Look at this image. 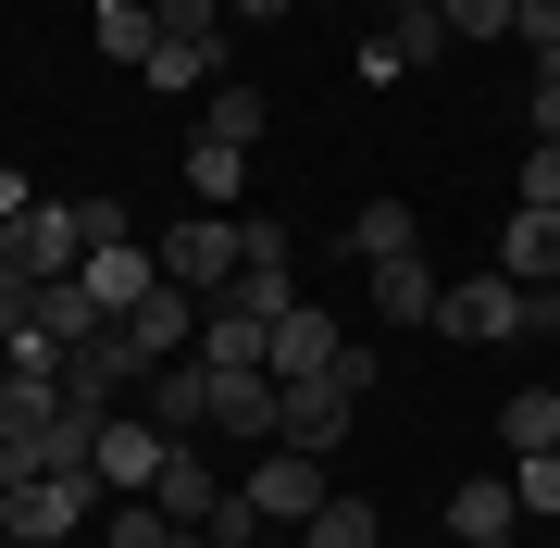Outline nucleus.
Segmentation results:
<instances>
[{
    "instance_id": "obj_15",
    "label": "nucleus",
    "mask_w": 560,
    "mask_h": 548,
    "mask_svg": "<svg viewBox=\"0 0 560 548\" xmlns=\"http://www.w3.org/2000/svg\"><path fill=\"white\" fill-rule=\"evenodd\" d=\"M125 337H138V349H150V362H187V337H200V300H187V287H175V275H162V287H150V300H138V312H125Z\"/></svg>"
},
{
    "instance_id": "obj_6",
    "label": "nucleus",
    "mask_w": 560,
    "mask_h": 548,
    "mask_svg": "<svg viewBox=\"0 0 560 548\" xmlns=\"http://www.w3.org/2000/svg\"><path fill=\"white\" fill-rule=\"evenodd\" d=\"M0 511H13V548H62L101 511V474H38V487H0Z\"/></svg>"
},
{
    "instance_id": "obj_12",
    "label": "nucleus",
    "mask_w": 560,
    "mask_h": 548,
    "mask_svg": "<svg viewBox=\"0 0 560 548\" xmlns=\"http://www.w3.org/2000/svg\"><path fill=\"white\" fill-rule=\"evenodd\" d=\"M88 474H101V487H125V499H150V474H162V424L113 411V424H101V448H88Z\"/></svg>"
},
{
    "instance_id": "obj_34",
    "label": "nucleus",
    "mask_w": 560,
    "mask_h": 548,
    "mask_svg": "<svg viewBox=\"0 0 560 548\" xmlns=\"http://www.w3.org/2000/svg\"><path fill=\"white\" fill-rule=\"evenodd\" d=\"M511 38H523V50H548V38H560V0H511Z\"/></svg>"
},
{
    "instance_id": "obj_25",
    "label": "nucleus",
    "mask_w": 560,
    "mask_h": 548,
    "mask_svg": "<svg viewBox=\"0 0 560 548\" xmlns=\"http://www.w3.org/2000/svg\"><path fill=\"white\" fill-rule=\"evenodd\" d=\"M200 138H237V150H261V88H249V75H224L212 101H200Z\"/></svg>"
},
{
    "instance_id": "obj_14",
    "label": "nucleus",
    "mask_w": 560,
    "mask_h": 548,
    "mask_svg": "<svg viewBox=\"0 0 560 548\" xmlns=\"http://www.w3.org/2000/svg\"><path fill=\"white\" fill-rule=\"evenodd\" d=\"M138 75L162 88V101H212V88H224V38H150Z\"/></svg>"
},
{
    "instance_id": "obj_40",
    "label": "nucleus",
    "mask_w": 560,
    "mask_h": 548,
    "mask_svg": "<svg viewBox=\"0 0 560 548\" xmlns=\"http://www.w3.org/2000/svg\"><path fill=\"white\" fill-rule=\"evenodd\" d=\"M460 548H511V536H460Z\"/></svg>"
},
{
    "instance_id": "obj_38",
    "label": "nucleus",
    "mask_w": 560,
    "mask_h": 548,
    "mask_svg": "<svg viewBox=\"0 0 560 548\" xmlns=\"http://www.w3.org/2000/svg\"><path fill=\"white\" fill-rule=\"evenodd\" d=\"M536 88H560V38H548V50H536Z\"/></svg>"
},
{
    "instance_id": "obj_37",
    "label": "nucleus",
    "mask_w": 560,
    "mask_h": 548,
    "mask_svg": "<svg viewBox=\"0 0 560 548\" xmlns=\"http://www.w3.org/2000/svg\"><path fill=\"white\" fill-rule=\"evenodd\" d=\"M287 13V0H224V25H275Z\"/></svg>"
},
{
    "instance_id": "obj_17",
    "label": "nucleus",
    "mask_w": 560,
    "mask_h": 548,
    "mask_svg": "<svg viewBox=\"0 0 560 548\" xmlns=\"http://www.w3.org/2000/svg\"><path fill=\"white\" fill-rule=\"evenodd\" d=\"M374 312H386V325H436V263H423V249L374 263Z\"/></svg>"
},
{
    "instance_id": "obj_32",
    "label": "nucleus",
    "mask_w": 560,
    "mask_h": 548,
    "mask_svg": "<svg viewBox=\"0 0 560 548\" xmlns=\"http://www.w3.org/2000/svg\"><path fill=\"white\" fill-rule=\"evenodd\" d=\"M25 325H38V275H13V263H0V349H13Z\"/></svg>"
},
{
    "instance_id": "obj_2",
    "label": "nucleus",
    "mask_w": 560,
    "mask_h": 548,
    "mask_svg": "<svg viewBox=\"0 0 560 548\" xmlns=\"http://www.w3.org/2000/svg\"><path fill=\"white\" fill-rule=\"evenodd\" d=\"M125 386H150V349L125 337V325H101L88 349H62V399H75L88 424H113V411H125Z\"/></svg>"
},
{
    "instance_id": "obj_8",
    "label": "nucleus",
    "mask_w": 560,
    "mask_h": 548,
    "mask_svg": "<svg viewBox=\"0 0 560 548\" xmlns=\"http://www.w3.org/2000/svg\"><path fill=\"white\" fill-rule=\"evenodd\" d=\"M460 38H448V13L423 0V13H386V38L361 50V88H399V75H423V62H448Z\"/></svg>"
},
{
    "instance_id": "obj_36",
    "label": "nucleus",
    "mask_w": 560,
    "mask_h": 548,
    "mask_svg": "<svg viewBox=\"0 0 560 548\" xmlns=\"http://www.w3.org/2000/svg\"><path fill=\"white\" fill-rule=\"evenodd\" d=\"M25 200H38V187H25V175H13V163H0V224H13V212H25Z\"/></svg>"
},
{
    "instance_id": "obj_5",
    "label": "nucleus",
    "mask_w": 560,
    "mask_h": 548,
    "mask_svg": "<svg viewBox=\"0 0 560 548\" xmlns=\"http://www.w3.org/2000/svg\"><path fill=\"white\" fill-rule=\"evenodd\" d=\"M349 424H361V386H349V374H300V386H275V436L312 448V462H324Z\"/></svg>"
},
{
    "instance_id": "obj_22",
    "label": "nucleus",
    "mask_w": 560,
    "mask_h": 548,
    "mask_svg": "<svg viewBox=\"0 0 560 548\" xmlns=\"http://www.w3.org/2000/svg\"><path fill=\"white\" fill-rule=\"evenodd\" d=\"M101 325H113V312L88 300L75 275H50V287H38V337H50V349H88V337H101Z\"/></svg>"
},
{
    "instance_id": "obj_13",
    "label": "nucleus",
    "mask_w": 560,
    "mask_h": 548,
    "mask_svg": "<svg viewBox=\"0 0 560 548\" xmlns=\"http://www.w3.org/2000/svg\"><path fill=\"white\" fill-rule=\"evenodd\" d=\"M150 499L175 511V524H212V511H224V474H212L187 436H162V474H150Z\"/></svg>"
},
{
    "instance_id": "obj_19",
    "label": "nucleus",
    "mask_w": 560,
    "mask_h": 548,
    "mask_svg": "<svg viewBox=\"0 0 560 548\" xmlns=\"http://www.w3.org/2000/svg\"><path fill=\"white\" fill-rule=\"evenodd\" d=\"M187 187H200V212H237L249 200V150L237 138H187Z\"/></svg>"
},
{
    "instance_id": "obj_9",
    "label": "nucleus",
    "mask_w": 560,
    "mask_h": 548,
    "mask_svg": "<svg viewBox=\"0 0 560 548\" xmlns=\"http://www.w3.org/2000/svg\"><path fill=\"white\" fill-rule=\"evenodd\" d=\"M337 349H349V325L300 300V312H287L275 337H261V374H275V386H300V374H337Z\"/></svg>"
},
{
    "instance_id": "obj_26",
    "label": "nucleus",
    "mask_w": 560,
    "mask_h": 548,
    "mask_svg": "<svg viewBox=\"0 0 560 548\" xmlns=\"http://www.w3.org/2000/svg\"><path fill=\"white\" fill-rule=\"evenodd\" d=\"M300 548H386V524H374V499H324L300 524Z\"/></svg>"
},
{
    "instance_id": "obj_28",
    "label": "nucleus",
    "mask_w": 560,
    "mask_h": 548,
    "mask_svg": "<svg viewBox=\"0 0 560 548\" xmlns=\"http://www.w3.org/2000/svg\"><path fill=\"white\" fill-rule=\"evenodd\" d=\"M511 499L536 511V524H560V448H523V462H511Z\"/></svg>"
},
{
    "instance_id": "obj_29",
    "label": "nucleus",
    "mask_w": 560,
    "mask_h": 548,
    "mask_svg": "<svg viewBox=\"0 0 560 548\" xmlns=\"http://www.w3.org/2000/svg\"><path fill=\"white\" fill-rule=\"evenodd\" d=\"M101 536H113V548H162V536H175V511H162V499H113Z\"/></svg>"
},
{
    "instance_id": "obj_21",
    "label": "nucleus",
    "mask_w": 560,
    "mask_h": 548,
    "mask_svg": "<svg viewBox=\"0 0 560 548\" xmlns=\"http://www.w3.org/2000/svg\"><path fill=\"white\" fill-rule=\"evenodd\" d=\"M399 249H423L411 200H361V212H349V263H399Z\"/></svg>"
},
{
    "instance_id": "obj_30",
    "label": "nucleus",
    "mask_w": 560,
    "mask_h": 548,
    "mask_svg": "<svg viewBox=\"0 0 560 548\" xmlns=\"http://www.w3.org/2000/svg\"><path fill=\"white\" fill-rule=\"evenodd\" d=\"M436 13H448L460 50H474V38H511V0H436Z\"/></svg>"
},
{
    "instance_id": "obj_11",
    "label": "nucleus",
    "mask_w": 560,
    "mask_h": 548,
    "mask_svg": "<svg viewBox=\"0 0 560 548\" xmlns=\"http://www.w3.org/2000/svg\"><path fill=\"white\" fill-rule=\"evenodd\" d=\"M75 287H88V300H101L113 325H125V312H138L150 287H162V263H150L138 237H113V249H88V263H75Z\"/></svg>"
},
{
    "instance_id": "obj_18",
    "label": "nucleus",
    "mask_w": 560,
    "mask_h": 548,
    "mask_svg": "<svg viewBox=\"0 0 560 548\" xmlns=\"http://www.w3.org/2000/svg\"><path fill=\"white\" fill-rule=\"evenodd\" d=\"M212 424L249 436V448H275V374H212Z\"/></svg>"
},
{
    "instance_id": "obj_39",
    "label": "nucleus",
    "mask_w": 560,
    "mask_h": 548,
    "mask_svg": "<svg viewBox=\"0 0 560 548\" xmlns=\"http://www.w3.org/2000/svg\"><path fill=\"white\" fill-rule=\"evenodd\" d=\"M374 13H423V0H374Z\"/></svg>"
},
{
    "instance_id": "obj_20",
    "label": "nucleus",
    "mask_w": 560,
    "mask_h": 548,
    "mask_svg": "<svg viewBox=\"0 0 560 548\" xmlns=\"http://www.w3.org/2000/svg\"><path fill=\"white\" fill-rule=\"evenodd\" d=\"M261 337H275V325H249L237 300L200 312V362H212V374H261Z\"/></svg>"
},
{
    "instance_id": "obj_35",
    "label": "nucleus",
    "mask_w": 560,
    "mask_h": 548,
    "mask_svg": "<svg viewBox=\"0 0 560 548\" xmlns=\"http://www.w3.org/2000/svg\"><path fill=\"white\" fill-rule=\"evenodd\" d=\"M523 113H536V138L560 150V88H536V101H523Z\"/></svg>"
},
{
    "instance_id": "obj_16",
    "label": "nucleus",
    "mask_w": 560,
    "mask_h": 548,
    "mask_svg": "<svg viewBox=\"0 0 560 548\" xmlns=\"http://www.w3.org/2000/svg\"><path fill=\"white\" fill-rule=\"evenodd\" d=\"M499 275L511 287H560V212H511L499 224Z\"/></svg>"
},
{
    "instance_id": "obj_1",
    "label": "nucleus",
    "mask_w": 560,
    "mask_h": 548,
    "mask_svg": "<svg viewBox=\"0 0 560 548\" xmlns=\"http://www.w3.org/2000/svg\"><path fill=\"white\" fill-rule=\"evenodd\" d=\"M224 300L249 312V325H287L300 312V275H287V224L275 212H237V287Z\"/></svg>"
},
{
    "instance_id": "obj_23",
    "label": "nucleus",
    "mask_w": 560,
    "mask_h": 548,
    "mask_svg": "<svg viewBox=\"0 0 560 548\" xmlns=\"http://www.w3.org/2000/svg\"><path fill=\"white\" fill-rule=\"evenodd\" d=\"M523 524V499H511V474H474V487L448 499V536H511Z\"/></svg>"
},
{
    "instance_id": "obj_3",
    "label": "nucleus",
    "mask_w": 560,
    "mask_h": 548,
    "mask_svg": "<svg viewBox=\"0 0 560 548\" xmlns=\"http://www.w3.org/2000/svg\"><path fill=\"white\" fill-rule=\"evenodd\" d=\"M0 263L38 275V287H50V275H75V263H88V212H75V200H25L13 224H0Z\"/></svg>"
},
{
    "instance_id": "obj_31",
    "label": "nucleus",
    "mask_w": 560,
    "mask_h": 548,
    "mask_svg": "<svg viewBox=\"0 0 560 548\" xmlns=\"http://www.w3.org/2000/svg\"><path fill=\"white\" fill-rule=\"evenodd\" d=\"M162 38H224V0H150Z\"/></svg>"
},
{
    "instance_id": "obj_4",
    "label": "nucleus",
    "mask_w": 560,
    "mask_h": 548,
    "mask_svg": "<svg viewBox=\"0 0 560 548\" xmlns=\"http://www.w3.org/2000/svg\"><path fill=\"white\" fill-rule=\"evenodd\" d=\"M237 499L261 511V524H312V511L337 499V487H324V462H312V448H287V436H275V448H261V462L237 474Z\"/></svg>"
},
{
    "instance_id": "obj_27",
    "label": "nucleus",
    "mask_w": 560,
    "mask_h": 548,
    "mask_svg": "<svg viewBox=\"0 0 560 548\" xmlns=\"http://www.w3.org/2000/svg\"><path fill=\"white\" fill-rule=\"evenodd\" d=\"M88 38H101L113 62H150V38H162V25H150V0H101V13H88Z\"/></svg>"
},
{
    "instance_id": "obj_10",
    "label": "nucleus",
    "mask_w": 560,
    "mask_h": 548,
    "mask_svg": "<svg viewBox=\"0 0 560 548\" xmlns=\"http://www.w3.org/2000/svg\"><path fill=\"white\" fill-rule=\"evenodd\" d=\"M138 424H162V436H200V424H212V362H150V386H138Z\"/></svg>"
},
{
    "instance_id": "obj_24",
    "label": "nucleus",
    "mask_w": 560,
    "mask_h": 548,
    "mask_svg": "<svg viewBox=\"0 0 560 548\" xmlns=\"http://www.w3.org/2000/svg\"><path fill=\"white\" fill-rule=\"evenodd\" d=\"M499 436H511V462H523V448H560V386H511Z\"/></svg>"
},
{
    "instance_id": "obj_33",
    "label": "nucleus",
    "mask_w": 560,
    "mask_h": 548,
    "mask_svg": "<svg viewBox=\"0 0 560 548\" xmlns=\"http://www.w3.org/2000/svg\"><path fill=\"white\" fill-rule=\"evenodd\" d=\"M523 212H560V150H548V138L523 150Z\"/></svg>"
},
{
    "instance_id": "obj_7",
    "label": "nucleus",
    "mask_w": 560,
    "mask_h": 548,
    "mask_svg": "<svg viewBox=\"0 0 560 548\" xmlns=\"http://www.w3.org/2000/svg\"><path fill=\"white\" fill-rule=\"evenodd\" d=\"M162 275H175L187 300H200V287L224 300V287H237V212H187L175 237H162Z\"/></svg>"
}]
</instances>
